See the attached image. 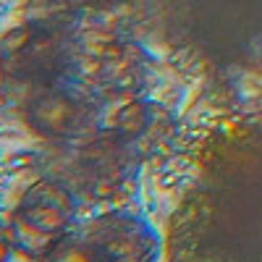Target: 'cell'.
Returning a JSON list of instances; mask_svg holds the SVG:
<instances>
[{
  "label": "cell",
  "instance_id": "obj_4",
  "mask_svg": "<svg viewBox=\"0 0 262 262\" xmlns=\"http://www.w3.org/2000/svg\"><path fill=\"white\" fill-rule=\"evenodd\" d=\"M13 254H16V244H13L11 226L0 221V262H13Z\"/></svg>",
  "mask_w": 262,
  "mask_h": 262
},
{
  "label": "cell",
  "instance_id": "obj_2",
  "mask_svg": "<svg viewBox=\"0 0 262 262\" xmlns=\"http://www.w3.org/2000/svg\"><path fill=\"white\" fill-rule=\"evenodd\" d=\"M81 233L97 262H158L163 252L158 228L142 215L126 210L92 217Z\"/></svg>",
  "mask_w": 262,
  "mask_h": 262
},
{
  "label": "cell",
  "instance_id": "obj_3",
  "mask_svg": "<svg viewBox=\"0 0 262 262\" xmlns=\"http://www.w3.org/2000/svg\"><path fill=\"white\" fill-rule=\"evenodd\" d=\"M34 262H97L90 244H86L84 233H63L60 238L42 252L39 257H34Z\"/></svg>",
  "mask_w": 262,
  "mask_h": 262
},
{
  "label": "cell",
  "instance_id": "obj_1",
  "mask_svg": "<svg viewBox=\"0 0 262 262\" xmlns=\"http://www.w3.org/2000/svg\"><path fill=\"white\" fill-rule=\"evenodd\" d=\"M76 215L74 194L55 184L53 179L34 181L11 212V233L16 252L27 257H39L55 238L69 233V226Z\"/></svg>",
  "mask_w": 262,
  "mask_h": 262
}]
</instances>
